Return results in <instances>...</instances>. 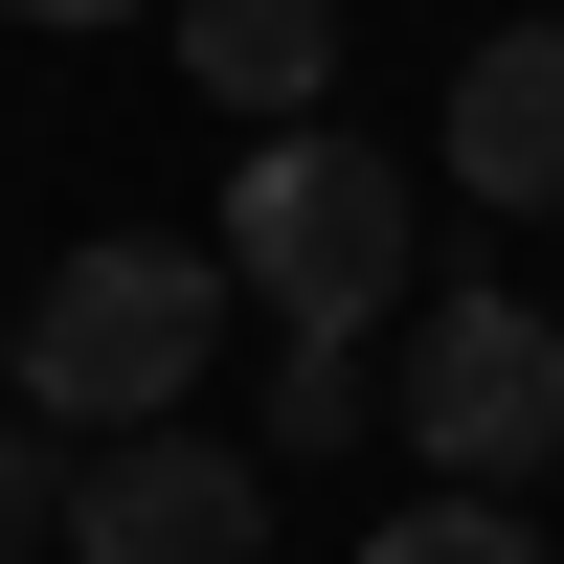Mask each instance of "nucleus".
Returning <instances> with one entry per match:
<instances>
[{
    "instance_id": "nucleus-7",
    "label": "nucleus",
    "mask_w": 564,
    "mask_h": 564,
    "mask_svg": "<svg viewBox=\"0 0 564 564\" xmlns=\"http://www.w3.org/2000/svg\"><path fill=\"white\" fill-rule=\"evenodd\" d=\"M361 564H542V542H520V497H406Z\"/></svg>"
},
{
    "instance_id": "nucleus-8",
    "label": "nucleus",
    "mask_w": 564,
    "mask_h": 564,
    "mask_svg": "<svg viewBox=\"0 0 564 564\" xmlns=\"http://www.w3.org/2000/svg\"><path fill=\"white\" fill-rule=\"evenodd\" d=\"M271 430H294V452H339V430H361V339H294V384H271Z\"/></svg>"
},
{
    "instance_id": "nucleus-6",
    "label": "nucleus",
    "mask_w": 564,
    "mask_h": 564,
    "mask_svg": "<svg viewBox=\"0 0 564 564\" xmlns=\"http://www.w3.org/2000/svg\"><path fill=\"white\" fill-rule=\"evenodd\" d=\"M181 68L249 135H294V113H339V0H181Z\"/></svg>"
},
{
    "instance_id": "nucleus-1",
    "label": "nucleus",
    "mask_w": 564,
    "mask_h": 564,
    "mask_svg": "<svg viewBox=\"0 0 564 564\" xmlns=\"http://www.w3.org/2000/svg\"><path fill=\"white\" fill-rule=\"evenodd\" d=\"M204 339H226V249H181V226H90V249L0 316V384H23L45 430H181Z\"/></svg>"
},
{
    "instance_id": "nucleus-3",
    "label": "nucleus",
    "mask_w": 564,
    "mask_h": 564,
    "mask_svg": "<svg viewBox=\"0 0 564 564\" xmlns=\"http://www.w3.org/2000/svg\"><path fill=\"white\" fill-rule=\"evenodd\" d=\"M406 452H430L452 497H520L542 452H564V316L430 294V339H406Z\"/></svg>"
},
{
    "instance_id": "nucleus-4",
    "label": "nucleus",
    "mask_w": 564,
    "mask_h": 564,
    "mask_svg": "<svg viewBox=\"0 0 564 564\" xmlns=\"http://www.w3.org/2000/svg\"><path fill=\"white\" fill-rule=\"evenodd\" d=\"M271 542V452L226 430H90L68 452V564H249Z\"/></svg>"
},
{
    "instance_id": "nucleus-5",
    "label": "nucleus",
    "mask_w": 564,
    "mask_h": 564,
    "mask_svg": "<svg viewBox=\"0 0 564 564\" xmlns=\"http://www.w3.org/2000/svg\"><path fill=\"white\" fill-rule=\"evenodd\" d=\"M452 181L475 204H564V23H497L452 68Z\"/></svg>"
},
{
    "instance_id": "nucleus-9",
    "label": "nucleus",
    "mask_w": 564,
    "mask_h": 564,
    "mask_svg": "<svg viewBox=\"0 0 564 564\" xmlns=\"http://www.w3.org/2000/svg\"><path fill=\"white\" fill-rule=\"evenodd\" d=\"M23 542H68V452H45V430H0V564H23Z\"/></svg>"
},
{
    "instance_id": "nucleus-10",
    "label": "nucleus",
    "mask_w": 564,
    "mask_h": 564,
    "mask_svg": "<svg viewBox=\"0 0 564 564\" xmlns=\"http://www.w3.org/2000/svg\"><path fill=\"white\" fill-rule=\"evenodd\" d=\"M0 23H135V0H0Z\"/></svg>"
},
{
    "instance_id": "nucleus-2",
    "label": "nucleus",
    "mask_w": 564,
    "mask_h": 564,
    "mask_svg": "<svg viewBox=\"0 0 564 564\" xmlns=\"http://www.w3.org/2000/svg\"><path fill=\"white\" fill-rule=\"evenodd\" d=\"M226 294H271L294 339H361V316H406V181L361 159L339 113H294V135H249L226 159Z\"/></svg>"
}]
</instances>
